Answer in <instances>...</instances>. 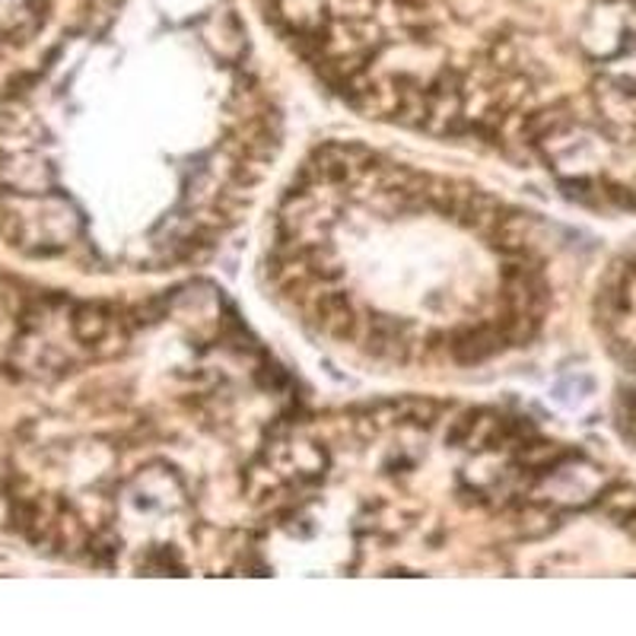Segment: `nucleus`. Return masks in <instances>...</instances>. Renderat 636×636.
Here are the masks:
<instances>
[{
  "label": "nucleus",
  "mask_w": 636,
  "mask_h": 636,
  "mask_svg": "<svg viewBox=\"0 0 636 636\" xmlns=\"http://www.w3.org/2000/svg\"><path fill=\"white\" fill-rule=\"evenodd\" d=\"M605 512L611 519H617L621 525H627L636 515V487L630 483H617L605 493Z\"/></svg>",
  "instance_id": "nucleus-1"
}]
</instances>
